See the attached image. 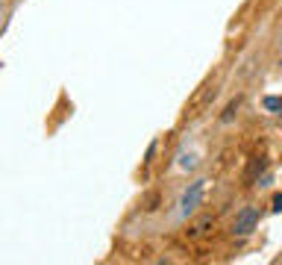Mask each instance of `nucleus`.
<instances>
[{"mask_svg":"<svg viewBox=\"0 0 282 265\" xmlns=\"http://www.w3.org/2000/svg\"><path fill=\"white\" fill-rule=\"evenodd\" d=\"M180 165L183 168H194L197 165V156H194V153H180Z\"/></svg>","mask_w":282,"mask_h":265,"instance_id":"obj_4","label":"nucleus"},{"mask_svg":"<svg viewBox=\"0 0 282 265\" xmlns=\"http://www.w3.org/2000/svg\"><path fill=\"white\" fill-rule=\"evenodd\" d=\"M256 227H259V209L256 206H244L235 215V221H232V236H250Z\"/></svg>","mask_w":282,"mask_h":265,"instance_id":"obj_2","label":"nucleus"},{"mask_svg":"<svg viewBox=\"0 0 282 265\" xmlns=\"http://www.w3.org/2000/svg\"><path fill=\"white\" fill-rule=\"evenodd\" d=\"M203 195H206V180L191 183L186 192H183V198H180V218L194 215V212H197V206L203 203Z\"/></svg>","mask_w":282,"mask_h":265,"instance_id":"obj_1","label":"nucleus"},{"mask_svg":"<svg viewBox=\"0 0 282 265\" xmlns=\"http://www.w3.org/2000/svg\"><path fill=\"white\" fill-rule=\"evenodd\" d=\"M271 183H274V174H265V177L259 180V186H271Z\"/></svg>","mask_w":282,"mask_h":265,"instance_id":"obj_8","label":"nucleus"},{"mask_svg":"<svg viewBox=\"0 0 282 265\" xmlns=\"http://www.w3.org/2000/svg\"><path fill=\"white\" fill-rule=\"evenodd\" d=\"M280 115H282V109H280Z\"/></svg>","mask_w":282,"mask_h":265,"instance_id":"obj_9","label":"nucleus"},{"mask_svg":"<svg viewBox=\"0 0 282 265\" xmlns=\"http://www.w3.org/2000/svg\"><path fill=\"white\" fill-rule=\"evenodd\" d=\"M156 147H159V141H150V147H147V159H144V162H153V156H156Z\"/></svg>","mask_w":282,"mask_h":265,"instance_id":"obj_6","label":"nucleus"},{"mask_svg":"<svg viewBox=\"0 0 282 265\" xmlns=\"http://www.w3.org/2000/svg\"><path fill=\"white\" fill-rule=\"evenodd\" d=\"M271 209H274V212H282V195H277V198H274V203H271Z\"/></svg>","mask_w":282,"mask_h":265,"instance_id":"obj_7","label":"nucleus"},{"mask_svg":"<svg viewBox=\"0 0 282 265\" xmlns=\"http://www.w3.org/2000/svg\"><path fill=\"white\" fill-rule=\"evenodd\" d=\"M235 112H238V100L226 106V112H223V121H232V115H235Z\"/></svg>","mask_w":282,"mask_h":265,"instance_id":"obj_5","label":"nucleus"},{"mask_svg":"<svg viewBox=\"0 0 282 265\" xmlns=\"http://www.w3.org/2000/svg\"><path fill=\"white\" fill-rule=\"evenodd\" d=\"M265 109H268V112H277V115H280L282 100H280V98H274V95H271V98H265Z\"/></svg>","mask_w":282,"mask_h":265,"instance_id":"obj_3","label":"nucleus"}]
</instances>
